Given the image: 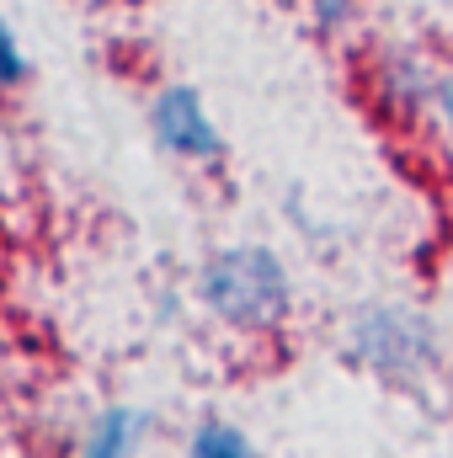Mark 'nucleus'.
Wrapping results in <instances>:
<instances>
[{
    "instance_id": "1",
    "label": "nucleus",
    "mask_w": 453,
    "mask_h": 458,
    "mask_svg": "<svg viewBox=\"0 0 453 458\" xmlns=\"http://www.w3.org/2000/svg\"><path fill=\"white\" fill-rule=\"evenodd\" d=\"M203 304L240 331H272L288 315V272L267 245H229L198 277Z\"/></svg>"
},
{
    "instance_id": "2",
    "label": "nucleus",
    "mask_w": 453,
    "mask_h": 458,
    "mask_svg": "<svg viewBox=\"0 0 453 458\" xmlns=\"http://www.w3.org/2000/svg\"><path fill=\"white\" fill-rule=\"evenodd\" d=\"M352 357L384 384H416L438 368V326L416 310H363L352 320Z\"/></svg>"
},
{
    "instance_id": "3",
    "label": "nucleus",
    "mask_w": 453,
    "mask_h": 458,
    "mask_svg": "<svg viewBox=\"0 0 453 458\" xmlns=\"http://www.w3.org/2000/svg\"><path fill=\"white\" fill-rule=\"evenodd\" d=\"M155 139L171 149V155H187V160H219L225 155V139L219 128L203 113V97L192 86H166L155 97Z\"/></svg>"
},
{
    "instance_id": "4",
    "label": "nucleus",
    "mask_w": 453,
    "mask_h": 458,
    "mask_svg": "<svg viewBox=\"0 0 453 458\" xmlns=\"http://www.w3.org/2000/svg\"><path fill=\"white\" fill-rule=\"evenodd\" d=\"M373 91L379 102L389 107L395 117H422L432 107V91H438V75L416 59V54H384L379 59V75H373Z\"/></svg>"
},
{
    "instance_id": "5",
    "label": "nucleus",
    "mask_w": 453,
    "mask_h": 458,
    "mask_svg": "<svg viewBox=\"0 0 453 458\" xmlns=\"http://www.w3.org/2000/svg\"><path fill=\"white\" fill-rule=\"evenodd\" d=\"M144 427H150V416H144V411H133V405H113V411H102V416H97V427H91V437H86V454H91V458L128 454V448L144 437Z\"/></svg>"
},
{
    "instance_id": "6",
    "label": "nucleus",
    "mask_w": 453,
    "mask_h": 458,
    "mask_svg": "<svg viewBox=\"0 0 453 458\" xmlns=\"http://www.w3.org/2000/svg\"><path fill=\"white\" fill-rule=\"evenodd\" d=\"M192 458H251V437L240 427H225V421H203L187 443Z\"/></svg>"
},
{
    "instance_id": "7",
    "label": "nucleus",
    "mask_w": 453,
    "mask_h": 458,
    "mask_svg": "<svg viewBox=\"0 0 453 458\" xmlns=\"http://www.w3.org/2000/svg\"><path fill=\"white\" fill-rule=\"evenodd\" d=\"M21 81H27V59H21V48H16L11 27H5V16H0V91H16Z\"/></svg>"
},
{
    "instance_id": "8",
    "label": "nucleus",
    "mask_w": 453,
    "mask_h": 458,
    "mask_svg": "<svg viewBox=\"0 0 453 458\" xmlns=\"http://www.w3.org/2000/svg\"><path fill=\"white\" fill-rule=\"evenodd\" d=\"M357 5H363V0H310V11H315V21H321L326 32L346 27V21L357 16Z\"/></svg>"
},
{
    "instance_id": "9",
    "label": "nucleus",
    "mask_w": 453,
    "mask_h": 458,
    "mask_svg": "<svg viewBox=\"0 0 453 458\" xmlns=\"http://www.w3.org/2000/svg\"><path fill=\"white\" fill-rule=\"evenodd\" d=\"M432 107L443 117V128L453 133V75H438V91H432Z\"/></svg>"
}]
</instances>
